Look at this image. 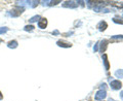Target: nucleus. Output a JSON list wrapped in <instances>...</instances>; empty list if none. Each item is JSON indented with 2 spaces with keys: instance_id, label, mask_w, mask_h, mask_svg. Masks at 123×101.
Wrapping results in <instances>:
<instances>
[{
  "instance_id": "0eeeda50",
  "label": "nucleus",
  "mask_w": 123,
  "mask_h": 101,
  "mask_svg": "<svg viewBox=\"0 0 123 101\" xmlns=\"http://www.w3.org/2000/svg\"><path fill=\"white\" fill-rule=\"evenodd\" d=\"M108 43H109V41H108L107 39H103V41H101V49H99V50H101L102 53L106 50L107 46H108Z\"/></svg>"
},
{
  "instance_id": "aec40b11",
  "label": "nucleus",
  "mask_w": 123,
  "mask_h": 101,
  "mask_svg": "<svg viewBox=\"0 0 123 101\" xmlns=\"http://www.w3.org/2000/svg\"><path fill=\"white\" fill-rule=\"evenodd\" d=\"M1 99H3V95H2V93L0 92V100H1Z\"/></svg>"
},
{
  "instance_id": "20e7f679",
  "label": "nucleus",
  "mask_w": 123,
  "mask_h": 101,
  "mask_svg": "<svg viewBox=\"0 0 123 101\" xmlns=\"http://www.w3.org/2000/svg\"><path fill=\"white\" fill-rule=\"evenodd\" d=\"M62 6L67 7V8H76V7L78 6V4H77L75 1H66L62 4Z\"/></svg>"
},
{
  "instance_id": "f3484780",
  "label": "nucleus",
  "mask_w": 123,
  "mask_h": 101,
  "mask_svg": "<svg viewBox=\"0 0 123 101\" xmlns=\"http://www.w3.org/2000/svg\"><path fill=\"white\" fill-rule=\"evenodd\" d=\"M113 39H123V35H115V36H112Z\"/></svg>"
},
{
  "instance_id": "f257e3e1",
  "label": "nucleus",
  "mask_w": 123,
  "mask_h": 101,
  "mask_svg": "<svg viewBox=\"0 0 123 101\" xmlns=\"http://www.w3.org/2000/svg\"><path fill=\"white\" fill-rule=\"evenodd\" d=\"M24 7H15V8H13L12 10L9 11V14L11 15V17H18L20 14H22L23 13H24Z\"/></svg>"
},
{
  "instance_id": "ddd939ff",
  "label": "nucleus",
  "mask_w": 123,
  "mask_h": 101,
  "mask_svg": "<svg viewBox=\"0 0 123 101\" xmlns=\"http://www.w3.org/2000/svg\"><path fill=\"white\" fill-rule=\"evenodd\" d=\"M39 20H40V15H34V17L31 18L29 21H30V23H34V22H37Z\"/></svg>"
},
{
  "instance_id": "39448f33",
  "label": "nucleus",
  "mask_w": 123,
  "mask_h": 101,
  "mask_svg": "<svg viewBox=\"0 0 123 101\" xmlns=\"http://www.w3.org/2000/svg\"><path fill=\"white\" fill-rule=\"evenodd\" d=\"M47 26V20L45 18H40V20L38 21V27L40 29H45Z\"/></svg>"
},
{
  "instance_id": "a211bd4d",
  "label": "nucleus",
  "mask_w": 123,
  "mask_h": 101,
  "mask_svg": "<svg viewBox=\"0 0 123 101\" xmlns=\"http://www.w3.org/2000/svg\"><path fill=\"white\" fill-rule=\"evenodd\" d=\"M98 50V43H95L94 46H93V50H94V52H97Z\"/></svg>"
},
{
  "instance_id": "f8f14e48",
  "label": "nucleus",
  "mask_w": 123,
  "mask_h": 101,
  "mask_svg": "<svg viewBox=\"0 0 123 101\" xmlns=\"http://www.w3.org/2000/svg\"><path fill=\"white\" fill-rule=\"evenodd\" d=\"M57 3H61L60 0H57V1H46V3H43V4L45 5H49V6H52V5H56Z\"/></svg>"
},
{
  "instance_id": "9b49d317",
  "label": "nucleus",
  "mask_w": 123,
  "mask_h": 101,
  "mask_svg": "<svg viewBox=\"0 0 123 101\" xmlns=\"http://www.w3.org/2000/svg\"><path fill=\"white\" fill-rule=\"evenodd\" d=\"M115 75L119 79H123V69H118V70L115 72Z\"/></svg>"
},
{
  "instance_id": "2eb2a0df",
  "label": "nucleus",
  "mask_w": 123,
  "mask_h": 101,
  "mask_svg": "<svg viewBox=\"0 0 123 101\" xmlns=\"http://www.w3.org/2000/svg\"><path fill=\"white\" fill-rule=\"evenodd\" d=\"M7 31H8V28H7V27H1V28H0V34H4L7 32Z\"/></svg>"
},
{
  "instance_id": "423d86ee",
  "label": "nucleus",
  "mask_w": 123,
  "mask_h": 101,
  "mask_svg": "<svg viewBox=\"0 0 123 101\" xmlns=\"http://www.w3.org/2000/svg\"><path fill=\"white\" fill-rule=\"evenodd\" d=\"M56 44L59 46H62V48H71L72 44L70 42H67V41H64V40H59L56 42Z\"/></svg>"
},
{
  "instance_id": "7ed1b4c3",
  "label": "nucleus",
  "mask_w": 123,
  "mask_h": 101,
  "mask_svg": "<svg viewBox=\"0 0 123 101\" xmlns=\"http://www.w3.org/2000/svg\"><path fill=\"white\" fill-rule=\"evenodd\" d=\"M110 86H111V88H112L113 90H119V89H121L122 84L119 80L115 79V80H110Z\"/></svg>"
},
{
  "instance_id": "dca6fc26",
  "label": "nucleus",
  "mask_w": 123,
  "mask_h": 101,
  "mask_svg": "<svg viewBox=\"0 0 123 101\" xmlns=\"http://www.w3.org/2000/svg\"><path fill=\"white\" fill-rule=\"evenodd\" d=\"M113 22H115V23H119V24H123L122 19H118V18H114V19H113Z\"/></svg>"
},
{
  "instance_id": "4468645a",
  "label": "nucleus",
  "mask_w": 123,
  "mask_h": 101,
  "mask_svg": "<svg viewBox=\"0 0 123 101\" xmlns=\"http://www.w3.org/2000/svg\"><path fill=\"white\" fill-rule=\"evenodd\" d=\"M34 29H35V27H34L33 25H27V26H25V28H24L25 31H33Z\"/></svg>"
},
{
  "instance_id": "9d476101",
  "label": "nucleus",
  "mask_w": 123,
  "mask_h": 101,
  "mask_svg": "<svg viewBox=\"0 0 123 101\" xmlns=\"http://www.w3.org/2000/svg\"><path fill=\"white\" fill-rule=\"evenodd\" d=\"M103 59H104V64H105L106 70H109L110 66H109V61H108V57H107V55H103Z\"/></svg>"
},
{
  "instance_id": "6e6552de",
  "label": "nucleus",
  "mask_w": 123,
  "mask_h": 101,
  "mask_svg": "<svg viewBox=\"0 0 123 101\" xmlns=\"http://www.w3.org/2000/svg\"><path fill=\"white\" fill-rule=\"evenodd\" d=\"M108 27V24L105 22V21H102V22H99L98 23V28L99 31H104V30H106V28Z\"/></svg>"
},
{
  "instance_id": "4be33fe9",
  "label": "nucleus",
  "mask_w": 123,
  "mask_h": 101,
  "mask_svg": "<svg viewBox=\"0 0 123 101\" xmlns=\"http://www.w3.org/2000/svg\"><path fill=\"white\" fill-rule=\"evenodd\" d=\"M109 101H115V100H114V99H111V98H110V99H109Z\"/></svg>"
},
{
  "instance_id": "412c9836",
  "label": "nucleus",
  "mask_w": 123,
  "mask_h": 101,
  "mask_svg": "<svg viewBox=\"0 0 123 101\" xmlns=\"http://www.w3.org/2000/svg\"><path fill=\"white\" fill-rule=\"evenodd\" d=\"M120 97L123 99V91H121V93H120Z\"/></svg>"
},
{
  "instance_id": "1a4fd4ad",
  "label": "nucleus",
  "mask_w": 123,
  "mask_h": 101,
  "mask_svg": "<svg viewBox=\"0 0 123 101\" xmlns=\"http://www.w3.org/2000/svg\"><path fill=\"white\" fill-rule=\"evenodd\" d=\"M18 41L17 40H10L8 43H7V46H8L9 49H15L18 46Z\"/></svg>"
},
{
  "instance_id": "f03ea898",
  "label": "nucleus",
  "mask_w": 123,
  "mask_h": 101,
  "mask_svg": "<svg viewBox=\"0 0 123 101\" xmlns=\"http://www.w3.org/2000/svg\"><path fill=\"white\" fill-rule=\"evenodd\" d=\"M106 97H107L106 90H99L97 94H95L94 98H95V100H98V101H103V99H105Z\"/></svg>"
},
{
  "instance_id": "6ab92c4d",
  "label": "nucleus",
  "mask_w": 123,
  "mask_h": 101,
  "mask_svg": "<svg viewBox=\"0 0 123 101\" xmlns=\"http://www.w3.org/2000/svg\"><path fill=\"white\" fill-rule=\"evenodd\" d=\"M52 34H59V31H57V30L53 31V32H52Z\"/></svg>"
},
{
  "instance_id": "5701e85b",
  "label": "nucleus",
  "mask_w": 123,
  "mask_h": 101,
  "mask_svg": "<svg viewBox=\"0 0 123 101\" xmlns=\"http://www.w3.org/2000/svg\"><path fill=\"white\" fill-rule=\"evenodd\" d=\"M1 41H2V40H1V39H0V42H1Z\"/></svg>"
}]
</instances>
